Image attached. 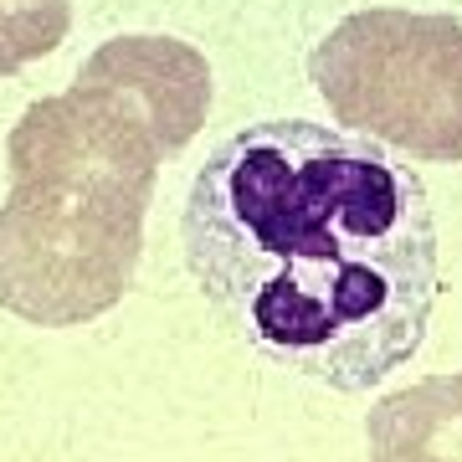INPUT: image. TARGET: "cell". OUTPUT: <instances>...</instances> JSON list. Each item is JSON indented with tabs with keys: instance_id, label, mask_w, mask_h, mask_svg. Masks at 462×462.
Instances as JSON below:
<instances>
[{
	"instance_id": "cell-6",
	"label": "cell",
	"mask_w": 462,
	"mask_h": 462,
	"mask_svg": "<svg viewBox=\"0 0 462 462\" xmlns=\"http://www.w3.org/2000/svg\"><path fill=\"white\" fill-rule=\"evenodd\" d=\"M72 0H0V78L62 47Z\"/></svg>"
},
{
	"instance_id": "cell-2",
	"label": "cell",
	"mask_w": 462,
	"mask_h": 462,
	"mask_svg": "<svg viewBox=\"0 0 462 462\" xmlns=\"http://www.w3.org/2000/svg\"><path fill=\"white\" fill-rule=\"evenodd\" d=\"M0 309L32 324H83L129 293L144 211L165 160L160 134L108 83L32 103L5 139Z\"/></svg>"
},
{
	"instance_id": "cell-1",
	"label": "cell",
	"mask_w": 462,
	"mask_h": 462,
	"mask_svg": "<svg viewBox=\"0 0 462 462\" xmlns=\"http://www.w3.org/2000/svg\"><path fill=\"white\" fill-rule=\"evenodd\" d=\"M180 242L263 360L360 396L427 345L442 293L427 180L385 144L263 118L206 154Z\"/></svg>"
},
{
	"instance_id": "cell-3",
	"label": "cell",
	"mask_w": 462,
	"mask_h": 462,
	"mask_svg": "<svg viewBox=\"0 0 462 462\" xmlns=\"http://www.w3.org/2000/svg\"><path fill=\"white\" fill-rule=\"evenodd\" d=\"M309 83L334 124L411 160H462V21L370 5L309 51Z\"/></svg>"
},
{
	"instance_id": "cell-5",
	"label": "cell",
	"mask_w": 462,
	"mask_h": 462,
	"mask_svg": "<svg viewBox=\"0 0 462 462\" xmlns=\"http://www.w3.org/2000/svg\"><path fill=\"white\" fill-rule=\"evenodd\" d=\"M370 462H462V370L380 396L365 416Z\"/></svg>"
},
{
	"instance_id": "cell-4",
	"label": "cell",
	"mask_w": 462,
	"mask_h": 462,
	"mask_svg": "<svg viewBox=\"0 0 462 462\" xmlns=\"http://www.w3.org/2000/svg\"><path fill=\"white\" fill-rule=\"evenodd\" d=\"M78 78L118 88L160 134L165 154L190 144L211 114V67L175 36H114L78 67Z\"/></svg>"
}]
</instances>
